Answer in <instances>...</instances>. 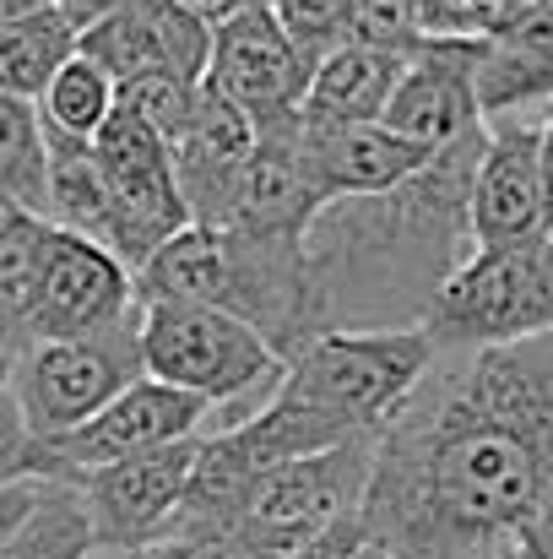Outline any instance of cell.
Returning <instances> with one entry per match:
<instances>
[{
	"mask_svg": "<svg viewBox=\"0 0 553 559\" xmlns=\"http://www.w3.org/2000/svg\"><path fill=\"white\" fill-rule=\"evenodd\" d=\"M195 87H201V82H180V76L158 71V76H142V82L115 87V104H120V109H131L147 131H158V136L175 147V142H180V131H184V120H190Z\"/></svg>",
	"mask_w": 553,
	"mask_h": 559,
	"instance_id": "cell-27",
	"label": "cell"
},
{
	"mask_svg": "<svg viewBox=\"0 0 553 559\" xmlns=\"http://www.w3.org/2000/svg\"><path fill=\"white\" fill-rule=\"evenodd\" d=\"M93 522L71 484H49L33 516L0 544V559H93Z\"/></svg>",
	"mask_w": 553,
	"mask_h": 559,
	"instance_id": "cell-24",
	"label": "cell"
},
{
	"mask_svg": "<svg viewBox=\"0 0 553 559\" xmlns=\"http://www.w3.org/2000/svg\"><path fill=\"white\" fill-rule=\"evenodd\" d=\"M76 55H82V60H93L115 87L169 71V66H164V55H158V38H153L147 16L136 11V0H120L115 11H104L98 22H87V27L76 33Z\"/></svg>",
	"mask_w": 553,
	"mask_h": 559,
	"instance_id": "cell-23",
	"label": "cell"
},
{
	"mask_svg": "<svg viewBox=\"0 0 553 559\" xmlns=\"http://www.w3.org/2000/svg\"><path fill=\"white\" fill-rule=\"evenodd\" d=\"M369 467H374V440H348L337 451H315V456L266 467L233 522V538L288 559L315 533L364 511Z\"/></svg>",
	"mask_w": 553,
	"mask_h": 559,
	"instance_id": "cell-8",
	"label": "cell"
},
{
	"mask_svg": "<svg viewBox=\"0 0 553 559\" xmlns=\"http://www.w3.org/2000/svg\"><path fill=\"white\" fill-rule=\"evenodd\" d=\"M282 33L299 44V55L315 66L326 60L332 49L353 44V16H359V0H272Z\"/></svg>",
	"mask_w": 553,
	"mask_h": 559,
	"instance_id": "cell-26",
	"label": "cell"
},
{
	"mask_svg": "<svg viewBox=\"0 0 553 559\" xmlns=\"http://www.w3.org/2000/svg\"><path fill=\"white\" fill-rule=\"evenodd\" d=\"M418 38H423L418 0H359L353 44H364V49H390V55H412Z\"/></svg>",
	"mask_w": 553,
	"mask_h": 559,
	"instance_id": "cell-28",
	"label": "cell"
},
{
	"mask_svg": "<svg viewBox=\"0 0 553 559\" xmlns=\"http://www.w3.org/2000/svg\"><path fill=\"white\" fill-rule=\"evenodd\" d=\"M175 5H184L190 16H201V22H212V27L228 22L233 11H244V0H175Z\"/></svg>",
	"mask_w": 553,
	"mask_h": 559,
	"instance_id": "cell-34",
	"label": "cell"
},
{
	"mask_svg": "<svg viewBox=\"0 0 553 559\" xmlns=\"http://www.w3.org/2000/svg\"><path fill=\"white\" fill-rule=\"evenodd\" d=\"M288 559H390L374 538H369L364 516H342L337 527H326V533H315L304 549H293Z\"/></svg>",
	"mask_w": 553,
	"mask_h": 559,
	"instance_id": "cell-31",
	"label": "cell"
},
{
	"mask_svg": "<svg viewBox=\"0 0 553 559\" xmlns=\"http://www.w3.org/2000/svg\"><path fill=\"white\" fill-rule=\"evenodd\" d=\"M22 478H44V445L33 440L16 391L0 370V484H22Z\"/></svg>",
	"mask_w": 553,
	"mask_h": 559,
	"instance_id": "cell-29",
	"label": "cell"
},
{
	"mask_svg": "<svg viewBox=\"0 0 553 559\" xmlns=\"http://www.w3.org/2000/svg\"><path fill=\"white\" fill-rule=\"evenodd\" d=\"M136 299L142 305L184 299V305L228 310L244 326H255L282 359H299L321 337L304 239H255V234L190 223L136 266Z\"/></svg>",
	"mask_w": 553,
	"mask_h": 559,
	"instance_id": "cell-4",
	"label": "cell"
},
{
	"mask_svg": "<svg viewBox=\"0 0 553 559\" xmlns=\"http://www.w3.org/2000/svg\"><path fill=\"white\" fill-rule=\"evenodd\" d=\"M44 5H60V0H5V16H16V11H44Z\"/></svg>",
	"mask_w": 553,
	"mask_h": 559,
	"instance_id": "cell-35",
	"label": "cell"
},
{
	"mask_svg": "<svg viewBox=\"0 0 553 559\" xmlns=\"http://www.w3.org/2000/svg\"><path fill=\"white\" fill-rule=\"evenodd\" d=\"M478 55H483V38H418L380 120L434 153L478 131L483 126Z\"/></svg>",
	"mask_w": 553,
	"mask_h": 559,
	"instance_id": "cell-14",
	"label": "cell"
},
{
	"mask_svg": "<svg viewBox=\"0 0 553 559\" xmlns=\"http://www.w3.org/2000/svg\"><path fill=\"white\" fill-rule=\"evenodd\" d=\"M434 354H472L553 332V234L472 250L423 321Z\"/></svg>",
	"mask_w": 553,
	"mask_h": 559,
	"instance_id": "cell-6",
	"label": "cell"
},
{
	"mask_svg": "<svg viewBox=\"0 0 553 559\" xmlns=\"http://www.w3.org/2000/svg\"><path fill=\"white\" fill-rule=\"evenodd\" d=\"M44 245H49V217L0 206V343L11 354L33 332V305H38V277H44Z\"/></svg>",
	"mask_w": 553,
	"mask_h": 559,
	"instance_id": "cell-20",
	"label": "cell"
},
{
	"mask_svg": "<svg viewBox=\"0 0 553 559\" xmlns=\"http://www.w3.org/2000/svg\"><path fill=\"white\" fill-rule=\"evenodd\" d=\"M244 5H272V0H244Z\"/></svg>",
	"mask_w": 553,
	"mask_h": 559,
	"instance_id": "cell-37",
	"label": "cell"
},
{
	"mask_svg": "<svg viewBox=\"0 0 553 559\" xmlns=\"http://www.w3.org/2000/svg\"><path fill=\"white\" fill-rule=\"evenodd\" d=\"M0 16H5V0H0Z\"/></svg>",
	"mask_w": 553,
	"mask_h": 559,
	"instance_id": "cell-38",
	"label": "cell"
},
{
	"mask_svg": "<svg viewBox=\"0 0 553 559\" xmlns=\"http://www.w3.org/2000/svg\"><path fill=\"white\" fill-rule=\"evenodd\" d=\"M201 435L175 440L164 451L131 456V462H109L93 473H76L71 489L87 506L93 522V549L98 555H125V549H147L164 544L175 533V516L184 506V484H190V462H195Z\"/></svg>",
	"mask_w": 553,
	"mask_h": 559,
	"instance_id": "cell-12",
	"label": "cell"
},
{
	"mask_svg": "<svg viewBox=\"0 0 553 559\" xmlns=\"http://www.w3.org/2000/svg\"><path fill=\"white\" fill-rule=\"evenodd\" d=\"M206 402L175 391L153 374L131 380L115 402H104L82 429L60 435V440H38L44 445V478L49 484H71L76 473H93V467H109V462H131V456H147V451H164L175 440L201 435L206 424Z\"/></svg>",
	"mask_w": 553,
	"mask_h": 559,
	"instance_id": "cell-11",
	"label": "cell"
},
{
	"mask_svg": "<svg viewBox=\"0 0 553 559\" xmlns=\"http://www.w3.org/2000/svg\"><path fill=\"white\" fill-rule=\"evenodd\" d=\"M136 11L147 16L153 38H158V55L169 66V76L180 82H201L206 76V60H212V22L190 16L175 0H136Z\"/></svg>",
	"mask_w": 553,
	"mask_h": 559,
	"instance_id": "cell-25",
	"label": "cell"
},
{
	"mask_svg": "<svg viewBox=\"0 0 553 559\" xmlns=\"http://www.w3.org/2000/svg\"><path fill=\"white\" fill-rule=\"evenodd\" d=\"M93 158H98L109 201H115V255L136 272L164 239L190 228V206L175 186L169 142L158 131H147L131 109L115 104V115L93 136Z\"/></svg>",
	"mask_w": 553,
	"mask_h": 559,
	"instance_id": "cell-10",
	"label": "cell"
},
{
	"mask_svg": "<svg viewBox=\"0 0 553 559\" xmlns=\"http://www.w3.org/2000/svg\"><path fill=\"white\" fill-rule=\"evenodd\" d=\"M489 142V120L440 147L412 180L380 195L326 201L304 228V266L315 299V332H390L423 326L440 288L467 266L472 175Z\"/></svg>",
	"mask_w": 553,
	"mask_h": 559,
	"instance_id": "cell-2",
	"label": "cell"
},
{
	"mask_svg": "<svg viewBox=\"0 0 553 559\" xmlns=\"http://www.w3.org/2000/svg\"><path fill=\"white\" fill-rule=\"evenodd\" d=\"M553 500V332L434 354L374 440L364 527L390 559H521Z\"/></svg>",
	"mask_w": 553,
	"mask_h": 559,
	"instance_id": "cell-1",
	"label": "cell"
},
{
	"mask_svg": "<svg viewBox=\"0 0 553 559\" xmlns=\"http://www.w3.org/2000/svg\"><path fill=\"white\" fill-rule=\"evenodd\" d=\"M250 153H255V126H250L223 93H212V87L201 82L180 142L169 147L175 186H180L184 206H190V223H212V217H217L223 195L239 180V169L250 164Z\"/></svg>",
	"mask_w": 553,
	"mask_h": 559,
	"instance_id": "cell-17",
	"label": "cell"
},
{
	"mask_svg": "<svg viewBox=\"0 0 553 559\" xmlns=\"http://www.w3.org/2000/svg\"><path fill=\"white\" fill-rule=\"evenodd\" d=\"M304 158L321 201H342V195L396 190L434 158V147L407 142L385 120H364V126H326V131L304 126Z\"/></svg>",
	"mask_w": 553,
	"mask_h": 559,
	"instance_id": "cell-16",
	"label": "cell"
},
{
	"mask_svg": "<svg viewBox=\"0 0 553 559\" xmlns=\"http://www.w3.org/2000/svg\"><path fill=\"white\" fill-rule=\"evenodd\" d=\"M5 365H11V348H5V343H0V370H5Z\"/></svg>",
	"mask_w": 553,
	"mask_h": 559,
	"instance_id": "cell-36",
	"label": "cell"
},
{
	"mask_svg": "<svg viewBox=\"0 0 553 559\" xmlns=\"http://www.w3.org/2000/svg\"><path fill=\"white\" fill-rule=\"evenodd\" d=\"M33 104H38V126H44L49 153H60V147H93V136L104 131V120L115 115V82L93 60L71 55Z\"/></svg>",
	"mask_w": 553,
	"mask_h": 559,
	"instance_id": "cell-21",
	"label": "cell"
},
{
	"mask_svg": "<svg viewBox=\"0 0 553 559\" xmlns=\"http://www.w3.org/2000/svg\"><path fill=\"white\" fill-rule=\"evenodd\" d=\"M538 169H543V228L553 234V109L543 115V153H538Z\"/></svg>",
	"mask_w": 553,
	"mask_h": 559,
	"instance_id": "cell-33",
	"label": "cell"
},
{
	"mask_svg": "<svg viewBox=\"0 0 553 559\" xmlns=\"http://www.w3.org/2000/svg\"><path fill=\"white\" fill-rule=\"evenodd\" d=\"M136 310H142L136 272L115 250H104V245L49 223L44 277H38V305H33L27 343L33 337H87V332L120 326Z\"/></svg>",
	"mask_w": 553,
	"mask_h": 559,
	"instance_id": "cell-13",
	"label": "cell"
},
{
	"mask_svg": "<svg viewBox=\"0 0 553 559\" xmlns=\"http://www.w3.org/2000/svg\"><path fill=\"white\" fill-rule=\"evenodd\" d=\"M49 478H22V484H0V544L33 516V506L44 500Z\"/></svg>",
	"mask_w": 553,
	"mask_h": 559,
	"instance_id": "cell-32",
	"label": "cell"
},
{
	"mask_svg": "<svg viewBox=\"0 0 553 559\" xmlns=\"http://www.w3.org/2000/svg\"><path fill=\"white\" fill-rule=\"evenodd\" d=\"M142 370L175 391L201 396L212 413H233L228 424L266 407L288 359L239 316L184 299L142 305Z\"/></svg>",
	"mask_w": 553,
	"mask_h": 559,
	"instance_id": "cell-5",
	"label": "cell"
},
{
	"mask_svg": "<svg viewBox=\"0 0 553 559\" xmlns=\"http://www.w3.org/2000/svg\"><path fill=\"white\" fill-rule=\"evenodd\" d=\"M310 60L299 44L282 33L272 5H244L228 22L212 27V60H206V87L223 93L250 126L282 131L304 120V93H310Z\"/></svg>",
	"mask_w": 553,
	"mask_h": 559,
	"instance_id": "cell-9",
	"label": "cell"
},
{
	"mask_svg": "<svg viewBox=\"0 0 553 559\" xmlns=\"http://www.w3.org/2000/svg\"><path fill=\"white\" fill-rule=\"evenodd\" d=\"M93 559H277L233 533H217V538H164V544H147V549H125V555H93Z\"/></svg>",
	"mask_w": 553,
	"mask_h": 559,
	"instance_id": "cell-30",
	"label": "cell"
},
{
	"mask_svg": "<svg viewBox=\"0 0 553 559\" xmlns=\"http://www.w3.org/2000/svg\"><path fill=\"white\" fill-rule=\"evenodd\" d=\"M543 115L489 120V142H483V158H478V175H472V201H467V223H472L478 250L549 234L543 228V169H538Z\"/></svg>",
	"mask_w": 553,
	"mask_h": 559,
	"instance_id": "cell-15",
	"label": "cell"
},
{
	"mask_svg": "<svg viewBox=\"0 0 553 559\" xmlns=\"http://www.w3.org/2000/svg\"><path fill=\"white\" fill-rule=\"evenodd\" d=\"M407 55L390 49H364V44H342L326 60H315L310 71V93H304V126L326 131V126H364L380 120L390 104V87L401 76Z\"/></svg>",
	"mask_w": 553,
	"mask_h": 559,
	"instance_id": "cell-18",
	"label": "cell"
},
{
	"mask_svg": "<svg viewBox=\"0 0 553 559\" xmlns=\"http://www.w3.org/2000/svg\"><path fill=\"white\" fill-rule=\"evenodd\" d=\"M71 55H76V22L60 5L0 16V93L38 98Z\"/></svg>",
	"mask_w": 553,
	"mask_h": 559,
	"instance_id": "cell-19",
	"label": "cell"
},
{
	"mask_svg": "<svg viewBox=\"0 0 553 559\" xmlns=\"http://www.w3.org/2000/svg\"><path fill=\"white\" fill-rule=\"evenodd\" d=\"M142 374H147L142 370V310L87 337H33L5 365L16 407L33 440L44 445L82 429L104 402H115Z\"/></svg>",
	"mask_w": 553,
	"mask_h": 559,
	"instance_id": "cell-7",
	"label": "cell"
},
{
	"mask_svg": "<svg viewBox=\"0 0 553 559\" xmlns=\"http://www.w3.org/2000/svg\"><path fill=\"white\" fill-rule=\"evenodd\" d=\"M0 206L49 212V142L38 104L16 93H0Z\"/></svg>",
	"mask_w": 553,
	"mask_h": 559,
	"instance_id": "cell-22",
	"label": "cell"
},
{
	"mask_svg": "<svg viewBox=\"0 0 553 559\" xmlns=\"http://www.w3.org/2000/svg\"><path fill=\"white\" fill-rule=\"evenodd\" d=\"M429 365L434 343L423 326L321 332L299 359H288L266 407L223 429L255 473L315 451H337L348 440H380V429L401 413Z\"/></svg>",
	"mask_w": 553,
	"mask_h": 559,
	"instance_id": "cell-3",
	"label": "cell"
}]
</instances>
